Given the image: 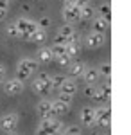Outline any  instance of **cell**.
<instances>
[{"label":"cell","mask_w":131,"mask_h":135,"mask_svg":"<svg viewBox=\"0 0 131 135\" xmlns=\"http://www.w3.org/2000/svg\"><path fill=\"white\" fill-rule=\"evenodd\" d=\"M65 130V124L58 121V117L52 119H41L40 126L36 130V135H61Z\"/></svg>","instance_id":"obj_1"},{"label":"cell","mask_w":131,"mask_h":135,"mask_svg":"<svg viewBox=\"0 0 131 135\" xmlns=\"http://www.w3.org/2000/svg\"><path fill=\"white\" fill-rule=\"evenodd\" d=\"M36 70H38V61L36 60H31V58H23V60H20L18 67H16V78L20 81H25Z\"/></svg>","instance_id":"obj_2"},{"label":"cell","mask_w":131,"mask_h":135,"mask_svg":"<svg viewBox=\"0 0 131 135\" xmlns=\"http://www.w3.org/2000/svg\"><path fill=\"white\" fill-rule=\"evenodd\" d=\"M14 25H16V29L20 31L22 40H29V34L38 29V23L29 20V18H18V20L14 22Z\"/></svg>","instance_id":"obj_3"},{"label":"cell","mask_w":131,"mask_h":135,"mask_svg":"<svg viewBox=\"0 0 131 135\" xmlns=\"http://www.w3.org/2000/svg\"><path fill=\"white\" fill-rule=\"evenodd\" d=\"M32 90L40 95H45L52 90L51 88V76L49 74H40L34 81H32Z\"/></svg>","instance_id":"obj_4"},{"label":"cell","mask_w":131,"mask_h":135,"mask_svg":"<svg viewBox=\"0 0 131 135\" xmlns=\"http://www.w3.org/2000/svg\"><path fill=\"white\" fill-rule=\"evenodd\" d=\"M16 126H18V115L16 114H6L0 117V130L2 132H6V133H11V132H14L16 130Z\"/></svg>","instance_id":"obj_5"},{"label":"cell","mask_w":131,"mask_h":135,"mask_svg":"<svg viewBox=\"0 0 131 135\" xmlns=\"http://www.w3.org/2000/svg\"><path fill=\"white\" fill-rule=\"evenodd\" d=\"M111 121V110L108 106H101V108H95V124L101 126V128H108Z\"/></svg>","instance_id":"obj_6"},{"label":"cell","mask_w":131,"mask_h":135,"mask_svg":"<svg viewBox=\"0 0 131 135\" xmlns=\"http://www.w3.org/2000/svg\"><path fill=\"white\" fill-rule=\"evenodd\" d=\"M106 42V38H104V34L102 32H88L86 36H84V45L88 47V49H99L102 47Z\"/></svg>","instance_id":"obj_7"},{"label":"cell","mask_w":131,"mask_h":135,"mask_svg":"<svg viewBox=\"0 0 131 135\" xmlns=\"http://www.w3.org/2000/svg\"><path fill=\"white\" fill-rule=\"evenodd\" d=\"M63 18L67 23H77L81 22V6H65Z\"/></svg>","instance_id":"obj_8"},{"label":"cell","mask_w":131,"mask_h":135,"mask_svg":"<svg viewBox=\"0 0 131 135\" xmlns=\"http://www.w3.org/2000/svg\"><path fill=\"white\" fill-rule=\"evenodd\" d=\"M36 114L40 115V119H52V117H56L54 112H52V101L41 99L38 103V106H36Z\"/></svg>","instance_id":"obj_9"},{"label":"cell","mask_w":131,"mask_h":135,"mask_svg":"<svg viewBox=\"0 0 131 135\" xmlns=\"http://www.w3.org/2000/svg\"><path fill=\"white\" fill-rule=\"evenodd\" d=\"M81 124H84L86 128H92V126H95V108H92V106H84L83 110H81Z\"/></svg>","instance_id":"obj_10"},{"label":"cell","mask_w":131,"mask_h":135,"mask_svg":"<svg viewBox=\"0 0 131 135\" xmlns=\"http://www.w3.org/2000/svg\"><path fill=\"white\" fill-rule=\"evenodd\" d=\"M4 90L7 95H16L23 90V81H20L18 78H13V79H7L4 83Z\"/></svg>","instance_id":"obj_11"},{"label":"cell","mask_w":131,"mask_h":135,"mask_svg":"<svg viewBox=\"0 0 131 135\" xmlns=\"http://www.w3.org/2000/svg\"><path fill=\"white\" fill-rule=\"evenodd\" d=\"M81 51V45H79V40L75 38V34L72 36V38H68L67 40V43H65V54H68L70 58H74V56H77Z\"/></svg>","instance_id":"obj_12"},{"label":"cell","mask_w":131,"mask_h":135,"mask_svg":"<svg viewBox=\"0 0 131 135\" xmlns=\"http://www.w3.org/2000/svg\"><path fill=\"white\" fill-rule=\"evenodd\" d=\"M108 27H110V22L104 20L102 16H93L92 18V31L93 32H104L108 31Z\"/></svg>","instance_id":"obj_13"},{"label":"cell","mask_w":131,"mask_h":135,"mask_svg":"<svg viewBox=\"0 0 131 135\" xmlns=\"http://www.w3.org/2000/svg\"><path fill=\"white\" fill-rule=\"evenodd\" d=\"M36 58H38V61L41 63H49L54 60V54H52V49L51 47H40L38 52H36Z\"/></svg>","instance_id":"obj_14"},{"label":"cell","mask_w":131,"mask_h":135,"mask_svg":"<svg viewBox=\"0 0 131 135\" xmlns=\"http://www.w3.org/2000/svg\"><path fill=\"white\" fill-rule=\"evenodd\" d=\"M59 92L68 94V95H75V92H77V83H75L72 78H67V79L63 81V85H61Z\"/></svg>","instance_id":"obj_15"},{"label":"cell","mask_w":131,"mask_h":135,"mask_svg":"<svg viewBox=\"0 0 131 135\" xmlns=\"http://www.w3.org/2000/svg\"><path fill=\"white\" fill-rule=\"evenodd\" d=\"M52 112H54V115L56 117H59V115H67L68 112H70V104L67 103H61V101H52Z\"/></svg>","instance_id":"obj_16"},{"label":"cell","mask_w":131,"mask_h":135,"mask_svg":"<svg viewBox=\"0 0 131 135\" xmlns=\"http://www.w3.org/2000/svg\"><path fill=\"white\" fill-rule=\"evenodd\" d=\"M81 76L84 78V81H86V83L93 85L97 79H99V69H93V67H90V69H84Z\"/></svg>","instance_id":"obj_17"},{"label":"cell","mask_w":131,"mask_h":135,"mask_svg":"<svg viewBox=\"0 0 131 135\" xmlns=\"http://www.w3.org/2000/svg\"><path fill=\"white\" fill-rule=\"evenodd\" d=\"M67 70L70 74V78H77V76H81L83 70H84V63L83 61H70V65L67 67Z\"/></svg>","instance_id":"obj_18"},{"label":"cell","mask_w":131,"mask_h":135,"mask_svg":"<svg viewBox=\"0 0 131 135\" xmlns=\"http://www.w3.org/2000/svg\"><path fill=\"white\" fill-rule=\"evenodd\" d=\"M45 40H47V31L38 27L34 32H31V34H29V40H27V42H32V43H45Z\"/></svg>","instance_id":"obj_19"},{"label":"cell","mask_w":131,"mask_h":135,"mask_svg":"<svg viewBox=\"0 0 131 135\" xmlns=\"http://www.w3.org/2000/svg\"><path fill=\"white\" fill-rule=\"evenodd\" d=\"M95 16V9L92 7L90 4L88 6H81V22L83 20H92Z\"/></svg>","instance_id":"obj_20"},{"label":"cell","mask_w":131,"mask_h":135,"mask_svg":"<svg viewBox=\"0 0 131 135\" xmlns=\"http://www.w3.org/2000/svg\"><path fill=\"white\" fill-rule=\"evenodd\" d=\"M65 79H67V76H63V74L52 76V78H51V88L59 92V88H61V85H63V81H65Z\"/></svg>","instance_id":"obj_21"},{"label":"cell","mask_w":131,"mask_h":135,"mask_svg":"<svg viewBox=\"0 0 131 135\" xmlns=\"http://www.w3.org/2000/svg\"><path fill=\"white\" fill-rule=\"evenodd\" d=\"M99 13H101V16L104 18V20H111V6L110 2H102L101 6H99Z\"/></svg>","instance_id":"obj_22"},{"label":"cell","mask_w":131,"mask_h":135,"mask_svg":"<svg viewBox=\"0 0 131 135\" xmlns=\"http://www.w3.org/2000/svg\"><path fill=\"white\" fill-rule=\"evenodd\" d=\"M58 34H59V36H63L65 40H68V38H72V36H74V27H72L70 23H65L63 27H59Z\"/></svg>","instance_id":"obj_23"},{"label":"cell","mask_w":131,"mask_h":135,"mask_svg":"<svg viewBox=\"0 0 131 135\" xmlns=\"http://www.w3.org/2000/svg\"><path fill=\"white\" fill-rule=\"evenodd\" d=\"M54 60H56V63H58L59 67H65V69H67V67L70 65V61H72V58L68 56V54H65V52H63V54H58V56H54Z\"/></svg>","instance_id":"obj_24"},{"label":"cell","mask_w":131,"mask_h":135,"mask_svg":"<svg viewBox=\"0 0 131 135\" xmlns=\"http://www.w3.org/2000/svg\"><path fill=\"white\" fill-rule=\"evenodd\" d=\"M6 32H7V36H9V38H20V31L16 29V25H14V22L7 25V29H6Z\"/></svg>","instance_id":"obj_25"},{"label":"cell","mask_w":131,"mask_h":135,"mask_svg":"<svg viewBox=\"0 0 131 135\" xmlns=\"http://www.w3.org/2000/svg\"><path fill=\"white\" fill-rule=\"evenodd\" d=\"M99 76H104L106 79L111 76V65L110 63H104V65H101V70H99Z\"/></svg>","instance_id":"obj_26"},{"label":"cell","mask_w":131,"mask_h":135,"mask_svg":"<svg viewBox=\"0 0 131 135\" xmlns=\"http://www.w3.org/2000/svg\"><path fill=\"white\" fill-rule=\"evenodd\" d=\"M92 99H93V101H104V99H108V97L104 95L102 88H95V92H93V95H92Z\"/></svg>","instance_id":"obj_27"},{"label":"cell","mask_w":131,"mask_h":135,"mask_svg":"<svg viewBox=\"0 0 131 135\" xmlns=\"http://www.w3.org/2000/svg\"><path fill=\"white\" fill-rule=\"evenodd\" d=\"M63 133H68V135H81L79 126H65Z\"/></svg>","instance_id":"obj_28"},{"label":"cell","mask_w":131,"mask_h":135,"mask_svg":"<svg viewBox=\"0 0 131 135\" xmlns=\"http://www.w3.org/2000/svg\"><path fill=\"white\" fill-rule=\"evenodd\" d=\"M51 18H49V16H43V18H41L40 22H36V23H38V27H40V29H47V27H49V25H51Z\"/></svg>","instance_id":"obj_29"},{"label":"cell","mask_w":131,"mask_h":135,"mask_svg":"<svg viewBox=\"0 0 131 135\" xmlns=\"http://www.w3.org/2000/svg\"><path fill=\"white\" fill-rule=\"evenodd\" d=\"M72 97L74 95H68V94H59V97H58V101H61V103H67V104H70L72 103Z\"/></svg>","instance_id":"obj_30"},{"label":"cell","mask_w":131,"mask_h":135,"mask_svg":"<svg viewBox=\"0 0 131 135\" xmlns=\"http://www.w3.org/2000/svg\"><path fill=\"white\" fill-rule=\"evenodd\" d=\"M93 92H95V88H93L90 83H86V86H84V95H86V97H92Z\"/></svg>","instance_id":"obj_31"},{"label":"cell","mask_w":131,"mask_h":135,"mask_svg":"<svg viewBox=\"0 0 131 135\" xmlns=\"http://www.w3.org/2000/svg\"><path fill=\"white\" fill-rule=\"evenodd\" d=\"M4 76H6V67H4V65L0 63V83L4 81Z\"/></svg>","instance_id":"obj_32"},{"label":"cell","mask_w":131,"mask_h":135,"mask_svg":"<svg viewBox=\"0 0 131 135\" xmlns=\"http://www.w3.org/2000/svg\"><path fill=\"white\" fill-rule=\"evenodd\" d=\"M9 7V0H0V9H7Z\"/></svg>","instance_id":"obj_33"},{"label":"cell","mask_w":131,"mask_h":135,"mask_svg":"<svg viewBox=\"0 0 131 135\" xmlns=\"http://www.w3.org/2000/svg\"><path fill=\"white\" fill-rule=\"evenodd\" d=\"M54 43H67V40H65L63 36H59V34H58V36H56V40H54Z\"/></svg>","instance_id":"obj_34"},{"label":"cell","mask_w":131,"mask_h":135,"mask_svg":"<svg viewBox=\"0 0 131 135\" xmlns=\"http://www.w3.org/2000/svg\"><path fill=\"white\" fill-rule=\"evenodd\" d=\"M6 16H7V9H0V22L4 20Z\"/></svg>","instance_id":"obj_35"},{"label":"cell","mask_w":131,"mask_h":135,"mask_svg":"<svg viewBox=\"0 0 131 135\" xmlns=\"http://www.w3.org/2000/svg\"><path fill=\"white\" fill-rule=\"evenodd\" d=\"M7 135H18V133H14V132H11V133H7Z\"/></svg>","instance_id":"obj_36"},{"label":"cell","mask_w":131,"mask_h":135,"mask_svg":"<svg viewBox=\"0 0 131 135\" xmlns=\"http://www.w3.org/2000/svg\"><path fill=\"white\" fill-rule=\"evenodd\" d=\"M61 135H68V133H61Z\"/></svg>","instance_id":"obj_37"}]
</instances>
